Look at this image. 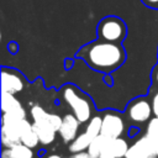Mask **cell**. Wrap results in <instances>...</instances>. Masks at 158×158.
I'll return each mask as SVG.
<instances>
[{
	"label": "cell",
	"instance_id": "d6986e66",
	"mask_svg": "<svg viewBox=\"0 0 158 158\" xmlns=\"http://www.w3.org/2000/svg\"><path fill=\"white\" fill-rule=\"evenodd\" d=\"M48 121H49V123H51L57 131H59V128H60V126H62V122H63V117H60V116L57 115V114L49 112V114H48Z\"/></svg>",
	"mask_w": 158,
	"mask_h": 158
},
{
	"label": "cell",
	"instance_id": "30bf717a",
	"mask_svg": "<svg viewBox=\"0 0 158 158\" xmlns=\"http://www.w3.org/2000/svg\"><path fill=\"white\" fill-rule=\"evenodd\" d=\"M32 127L35 130V132L37 133L38 138H40V143L42 146H48L51 143L54 142L56 139V135H57V130L51 126L49 123H38V122H33Z\"/></svg>",
	"mask_w": 158,
	"mask_h": 158
},
{
	"label": "cell",
	"instance_id": "8fae6325",
	"mask_svg": "<svg viewBox=\"0 0 158 158\" xmlns=\"http://www.w3.org/2000/svg\"><path fill=\"white\" fill-rule=\"evenodd\" d=\"M110 141H111V137H107V136H104V135L100 133L99 136H96V137L91 141V143L89 144V147H88L86 151H88V153H89L93 158H99L100 153H101L104 149L107 148Z\"/></svg>",
	"mask_w": 158,
	"mask_h": 158
},
{
	"label": "cell",
	"instance_id": "3957f363",
	"mask_svg": "<svg viewBox=\"0 0 158 158\" xmlns=\"http://www.w3.org/2000/svg\"><path fill=\"white\" fill-rule=\"evenodd\" d=\"M96 35L99 40L122 43L127 35L126 23L117 16H106L104 17L96 27Z\"/></svg>",
	"mask_w": 158,
	"mask_h": 158
},
{
	"label": "cell",
	"instance_id": "9a60e30c",
	"mask_svg": "<svg viewBox=\"0 0 158 158\" xmlns=\"http://www.w3.org/2000/svg\"><path fill=\"white\" fill-rule=\"evenodd\" d=\"M146 136L148 137L149 142L152 143L157 156H158V117L154 116L148 121L146 127Z\"/></svg>",
	"mask_w": 158,
	"mask_h": 158
},
{
	"label": "cell",
	"instance_id": "ffe728a7",
	"mask_svg": "<svg viewBox=\"0 0 158 158\" xmlns=\"http://www.w3.org/2000/svg\"><path fill=\"white\" fill-rule=\"evenodd\" d=\"M152 107H153V114L154 116L158 117V90L156 91V94L152 98Z\"/></svg>",
	"mask_w": 158,
	"mask_h": 158
},
{
	"label": "cell",
	"instance_id": "8992f818",
	"mask_svg": "<svg viewBox=\"0 0 158 158\" xmlns=\"http://www.w3.org/2000/svg\"><path fill=\"white\" fill-rule=\"evenodd\" d=\"M25 84L26 80L20 72L12 68L1 69V91L16 94L23 90Z\"/></svg>",
	"mask_w": 158,
	"mask_h": 158
},
{
	"label": "cell",
	"instance_id": "d4e9b609",
	"mask_svg": "<svg viewBox=\"0 0 158 158\" xmlns=\"http://www.w3.org/2000/svg\"><path fill=\"white\" fill-rule=\"evenodd\" d=\"M153 79H154V83L158 84V65L156 67V69L153 72Z\"/></svg>",
	"mask_w": 158,
	"mask_h": 158
},
{
	"label": "cell",
	"instance_id": "44dd1931",
	"mask_svg": "<svg viewBox=\"0 0 158 158\" xmlns=\"http://www.w3.org/2000/svg\"><path fill=\"white\" fill-rule=\"evenodd\" d=\"M143 2V5L146 7L153 9V10H158V0H141Z\"/></svg>",
	"mask_w": 158,
	"mask_h": 158
},
{
	"label": "cell",
	"instance_id": "7a4b0ae2",
	"mask_svg": "<svg viewBox=\"0 0 158 158\" xmlns=\"http://www.w3.org/2000/svg\"><path fill=\"white\" fill-rule=\"evenodd\" d=\"M62 98L81 123L88 122L91 118L93 104L90 99L79 91L74 85H64L62 88Z\"/></svg>",
	"mask_w": 158,
	"mask_h": 158
},
{
	"label": "cell",
	"instance_id": "603a6c76",
	"mask_svg": "<svg viewBox=\"0 0 158 158\" xmlns=\"http://www.w3.org/2000/svg\"><path fill=\"white\" fill-rule=\"evenodd\" d=\"M73 154H74L75 158H93L88 153V151H83V152H78V153H73Z\"/></svg>",
	"mask_w": 158,
	"mask_h": 158
},
{
	"label": "cell",
	"instance_id": "4316f807",
	"mask_svg": "<svg viewBox=\"0 0 158 158\" xmlns=\"http://www.w3.org/2000/svg\"><path fill=\"white\" fill-rule=\"evenodd\" d=\"M46 158H63V157H60L59 154H48L46 156Z\"/></svg>",
	"mask_w": 158,
	"mask_h": 158
},
{
	"label": "cell",
	"instance_id": "9c48e42d",
	"mask_svg": "<svg viewBox=\"0 0 158 158\" xmlns=\"http://www.w3.org/2000/svg\"><path fill=\"white\" fill-rule=\"evenodd\" d=\"M1 111L15 114L21 118L26 117V110L23 109L20 100L15 98L14 94L7 91H1Z\"/></svg>",
	"mask_w": 158,
	"mask_h": 158
},
{
	"label": "cell",
	"instance_id": "83f0119b",
	"mask_svg": "<svg viewBox=\"0 0 158 158\" xmlns=\"http://www.w3.org/2000/svg\"><path fill=\"white\" fill-rule=\"evenodd\" d=\"M68 158H75V157H74V154H73V156H70V157H68Z\"/></svg>",
	"mask_w": 158,
	"mask_h": 158
},
{
	"label": "cell",
	"instance_id": "6da1fadb",
	"mask_svg": "<svg viewBox=\"0 0 158 158\" xmlns=\"http://www.w3.org/2000/svg\"><path fill=\"white\" fill-rule=\"evenodd\" d=\"M77 57L81 58L94 70L107 74L123 64L126 52L121 43L107 42L98 38L96 41L83 46L78 51Z\"/></svg>",
	"mask_w": 158,
	"mask_h": 158
},
{
	"label": "cell",
	"instance_id": "52a82bcc",
	"mask_svg": "<svg viewBox=\"0 0 158 158\" xmlns=\"http://www.w3.org/2000/svg\"><path fill=\"white\" fill-rule=\"evenodd\" d=\"M125 158H158L148 137L141 136L128 148Z\"/></svg>",
	"mask_w": 158,
	"mask_h": 158
},
{
	"label": "cell",
	"instance_id": "5bb4252c",
	"mask_svg": "<svg viewBox=\"0 0 158 158\" xmlns=\"http://www.w3.org/2000/svg\"><path fill=\"white\" fill-rule=\"evenodd\" d=\"M20 142H21V137L19 136V133L15 130L1 125V143L4 147L11 148L12 146H15Z\"/></svg>",
	"mask_w": 158,
	"mask_h": 158
},
{
	"label": "cell",
	"instance_id": "ac0fdd59",
	"mask_svg": "<svg viewBox=\"0 0 158 158\" xmlns=\"http://www.w3.org/2000/svg\"><path fill=\"white\" fill-rule=\"evenodd\" d=\"M21 142H22L23 144L31 147V148H36V147L38 146V143H40V138H38L37 133L35 132L33 127H32V130L27 131L26 133H23V135L21 136Z\"/></svg>",
	"mask_w": 158,
	"mask_h": 158
},
{
	"label": "cell",
	"instance_id": "ba28073f",
	"mask_svg": "<svg viewBox=\"0 0 158 158\" xmlns=\"http://www.w3.org/2000/svg\"><path fill=\"white\" fill-rule=\"evenodd\" d=\"M80 121L77 118V116L70 112V114H65L63 116V122L62 126L59 128V135L60 138L63 139V142L65 143H70L77 136H78V131H79V126H80Z\"/></svg>",
	"mask_w": 158,
	"mask_h": 158
},
{
	"label": "cell",
	"instance_id": "5b68a950",
	"mask_svg": "<svg viewBox=\"0 0 158 158\" xmlns=\"http://www.w3.org/2000/svg\"><path fill=\"white\" fill-rule=\"evenodd\" d=\"M125 121L118 114L114 111H106L102 115L101 135L111 138H117L122 136V133L125 132Z\"/></svg>",
	"mask_w": 158,
	"mask_h": 158
},
{
	"label": "cell",
	"instance_id": "277c9868",
	"mask_svg": "<svg viewBox=\"0 0 158 158\" xmlns=\"http://www.w3.org/2000/svg\"><path fill=\"white\" fill-rule=\"evenodd\" d=\"M126 112L128 118L133 122L137 123L147 122L152 118V114H153L152 101H149L147 98H137L127 106Z\"/></svg>",
	"mask_w": 158,
	"mask_h": 158
},
{
	"label": "cell",
	"instance_id": "484cf974",
	"mask_svg": "<svg viewBox=\"0 0 158 158\" xmlns=\"http://www.w3.org/2000/svg\"><path fill=\"white\" fill-rule=\"evenodd\" d=\"M9 49H11V52L12 53H15L16 52V49H17V46H16V43H9Z\"/></svg>",
	"mask_w": 158,
	"mask_h": 158
},
{
	"label": "cell",
	"instance_id": "7c38bea8",
	"mask_svg": "<svg viewBox=\"0 0 158 158\" xmlns=\"http://www.w3.org/2000/svg\"><path fill=\"white\" fill-rule=\"evenodd\" d=\"M128 148H130V146H128L127 141L125 138L117 137V138H111L106 149L116 158H125Z\"/></svg>",
	"mask_w": 158,
	"mask_h": 158
},
{
	"label": "cell",
	"instance_id": "4fadbf2b",
	"mask_svg": "<svg viewBox=\"0 0 158 158\" xmlns=\"http://www.w3.org/2000/svg\"><path fill=\"white\" fill-rule=\"evenodd\" d=\"M93 139H94V138H93L89 133H86V132L84 131L83 133H79V135L69 143V148H68V149H69L72 153H78V152L86 151Z\"/></svg>",
	"mask_w": 158,
	"mask_h": 158
},
{
	"label": "cell",
	"instance_id": "7402d4cb",
	"mask_svg": "<svg viewBox=\"0 0 158 158\" xmlns=\"http://www.w3.org/2000/svg\"><path fill=\"white\" fill-rule=\"evenodd\" d=\"M1 158H15L12 152H11V148H7L5 147L2 151H1Z\"/></svg>",
	"mask_w": 158,
	"mask_h": 158
},
{
	"label": "cell",
	"instance_id": "cb8c5ba5",
	"mask_svg": "<svg viewBox=\"0 0 158 158\" xmlns=\"http://www.w3.org/2000/svg\"><path fill=\"white\" fill-rule=\"evenodd\" d=\"M99 158H116V157H114V156H112L107 149H104V151L100 153Z\"/></svg>",
	"mask_w": 158,
	"mask_h": 158
},
{
	"label": "cell",
	"instance_id": "2e32d148",
	"mask_svg": "<svg viewBox=\"0 0 158 158\" xmlns=\"http://www.w3.org/2000/svg\"><path fill=\"white\" fill-rule=\"evenodd\" d=\"M11 152L15 158H35L33 148L23 144L22 142L15 144L11 147Z\"/></svg>",
	"mask_w": 158,
	"mask_h": 158
},
{
	"label": "cell",
	"instance_id": "e0dca14e",
	"mask_svg": "<svg viewBox=\"0 0 158 158\" xmlns=\"http://www.w3.org/2000/svg\"><path fill=\"white\" fill-rule=\"evenodd\" d=\"M101 125H102V116H93L85 127V132L89 133L93 138L101 133Z\"/></svg>",
	"mask_w": 158,
	"mask_h": 158
}]
</instances>
